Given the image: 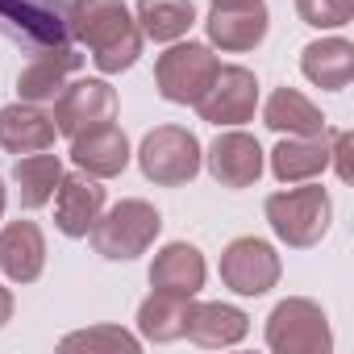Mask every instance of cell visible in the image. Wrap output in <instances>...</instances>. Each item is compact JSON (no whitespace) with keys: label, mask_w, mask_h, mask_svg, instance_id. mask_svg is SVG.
<instances>
[{"label":"cell","mask_w":354,"mask_h":354,"mask_svg":"<svg viewBox=\"0 0 354 354\" xmlns=\"http://www.w3.org/2000/svg\"><path fill=\"white\" fill-rule=\"evenodd\" d=\"M329 167V129L308 138H283L271 150V171L279 184H304Z\"/></svg>","instance_id":"20"},{"label":"cell","mask_w":354,"mask_h":354,"mask_svg":"<svg viewBox=\"0 0 354 354\" xmlns=\"http://www.w3.org/2000/svg\"><path fill=\"white\" fill-rule=\"evenodd\" d=\"M59 180H63V158H59V154H46V150L26 154V158H17V167H13V184H17L21 209H42V205H50Z\"/></svg>","instance_id":"24"},{"label":"cell","mask_w":354,"mask_h":354,"mask_svg":"<svg viewBox=\"0 0 354 354\" xmlns=\"http://www.w3.org/2000/svg\"><path fill=\"white\" fill-rule=\"evenodd\" d=\"M138 167L158 188H184L201 171V142L184 125H158L138 146Z\"/></svg>","instance_id":"4"},{"label":"cell","mask_w":354,"mask_h":354,"mask_svg":"<svg viewBox=\"0 0 354 354\" xmlns=\"http://www.w3.org/2000/svg\"><path fill=\"white\" fill-rule=\"evenodd\" d=\"M205 254L192 242H167L154 263H150V288L154 292H175V296H196L205 288Z\"/></svg>","instance_id":"17"},{"label":"cell","mask_w":354,"mask_h":354,"mask_svg":"<svg viewBox=\"0 0 354 354\" xmlns=\"http://www.w3.org/2000/svg\"><path fill=\"white\" fill-rule=\"evenodd\" d=\"M250 333V317L234 304H196L192 300V313H188V329L184 337H192L196 346L205 350H221V346H238L242 337Z\"/></svg>","instance_id":"19"},{"label":"cell","mask_w":354,"mask_h":354,"mask_svg":"<svg viewBox=\"0 0 354 354\" xmlns=\"http://www.w3.org/2000/svg\"><path fill=\"white\" fill-rule=\"evenodd\" d=\"M192 296H175V292H150L138 308V333L146 342H175L188 329Z\"/></svg>","instance_id":"23"},{"label":"cell","mask_w":354,"mask_h":354,"mask_svg":"<svg viewBox=\"0 0 354 354\" xmlns=\"http://www.w3.org/2000/svg\"><path fill=\"white\" fill-rule=\"evenodd\" d=\"M55 117L34 104V100H17V104H5L0 109V150L9 154H38V150H50L55 146Z\"/></svg>","instance_id":"16"},{"label":"cell","mask_w":354,"mask_h":354,"mask_svg":"<svg viewBox=\"0 0 354 354\" xmlns=\"http://www.w3.org/2000/svg\"><path fill=\"white\" fill-rule=\"evenodd\" d=\"M254 104H259V80H254V71L230 63V67H217L213 84L196 100V113L209 125H242V121L254 117Z\"/></svg>","instance_id":"9"},{"label":"cell","mask_w":354,"mask_h":354,"mask_svg":"<svg viewBox=\"0 0 354 354\" xmlns=\"http://www.w3.org/2000/svg\"><path fill=\"white\" fill-rule=\"evenodd\" d=\"M213 5H221V9H230V5H259V0H213Z\"/></svg>","instance_id":"30"},{"label":"cell","mask_w":354,"mask_h":354,"mask_svg":"<svg viewBox=\"0 0 354 354\" xmlns=\"http://www.w3.org/2000/svg\"><path fill=\"white\" fill-rule=\"evenodd\" d=\"M142 337L121 329V325H92L80 333H67L59 342V350H100V354H138Z\"/></svg>","instance_id":"26"},{"label":"cell","mask_w":354,"mask_h":354,"mask_svg":"<svg viewBox=\"0 0 354 354\" xmlns=\"http://www.w3.org/2000/svg\"><path fill=\"white\" fill-rule=\"evenodd\" d=\"M296 13L313 30H337L354 17V0H296Z\"/></svg>","instance_id":"27"},{"label":"cell","mask_w":354,"mask_h":354,"mask_svg":"<svg viewBox=\"0 0 354 354\" xmlns=\"http://www.w3.org/2000/svg\"><path fill=\"white\" fill-rule=\"evenodd\" d=\"M9 317H13V292H9L5 283H0V329L9 325Z\"/></svg>","instance_id":"29"},{"label":"cell","mask_w":354,"mask_h":354,"mask_svg":"<svg viewBox=\"0 0 354 354\" xmlns=\"http://www.w3.org/2000/svg\"><path fill=\"white\" fill-rule=\"evenodd\" d=\"M71 162L96 180H113L129 167V138L117 121H100L71 138Z\"/></svg>","instance_id":"14"},{"label":"cell","mask_w":354,"mask_h":354,"mask_svg":"<svg viewBox=\"0 0 354 354\" xmlns=\"http://www.w3.org/2000/svg\"><path fill=\"white\" fill-rule=\"evenodd\" d=\"M267 26H271V17L263 9V0H259V5H230V9L213 5L209 9V21H205L209 42L221 46L225 55H246V50L263 46Z\"/></svg>","instance_id":"15"},{"label":"cell","mask_w":354,"mask_h":354,"mask_svg":"<svg viewBox=\"0 0 354 354\" xmlns=\"http://www.w3.org/2000/svg\"><path fill=\"white\" fill-rule=\"evenodd\" d=\"M138 30L142 38L150 42H180L192 21H196V9L192 0H138Z\"/></svg>","instance_id":"25"},{"label":"cell","mask_w":354,"mask_h":354,"mask_svg":"<svg viewBox=\"0 0 354 354\" xmlns=\"http://www.w3.org/2000/svg\"><path fill=\"white\" fill-rule=\"evenodd\" d=\"M279 254L263 238H234L221 250V283L238 296H267L279 283Z\"/></svg>","instance_id":"8"},{"label":"cell","mask_w":354,"mask_h":354,"mask_svg":"<svg viewBox=\"0 0 354 354\" xmlns=\"http://www.w3.org/2000/svg\"><path fill=\"white\" fill-rule=\"evenodd\" d=\"M158 230H162V217H158L154 205H146V201H121V205H113L109 213H100L92 221L88 238H92V250L100 259L129 263V259H138V254H146L154 246Z\"/></svg>","instance_id":"3"},{"label":"cell","mask_w":354,"mask_h":354,"mask_svg":"<svg viewBox=\"0 0 354 354\" xmlns=\"http://www.w3.org/2000/svg\"><path fill=\"white\" fill-rule=\"evenodd\" d=\"M5 205H9V196H5V180H0V217H5Z\"/></svg>","instance_id":"31"},{"label":"cell","mask_w":354,"mask_h":354,"mask_svg":"<svg viewBox=\"0 0 354 354\" xmlns=\"http://www.w3.org/2000/svg\"><path fill=\"white\" fill-rule=\"evenodd\" d=\"M46 267V238L34 221H9L0 230V271L13 283H34Z\"/></svg>","instance_id":"18"},{"label":"cell","mask_w":354,"mask_h":354,"mask_svg":"<svg viewBox=\"0 0 354 354\" xmlns=\"http://www.w3.org/2000/svg\"><path fill=\"white\" fill-rule=\"evenodd\" d=\"M217 55L205 42H175L154 63V88L171 104H196L217 75Z\"/></svg>","instance_id":"6"},{"label":"cell","mask_w":354,"mask_h":354,"mask_svg":"<svg viewBox=\"0 0 354 354\" xmlns=\"http://www.w3.org/2000/svg\"><path fill=\"white\" fill-rule=\"evenodd\" d=\"M267 346L275 354H329L333 333L325 308L304 296L279 300L267 317Z\"/></svg>","instance_id":"5"},{"label":"cell","mask_w":354,"mask_h":354,"mask_svg":"<svg viewBox=\"0 0 354 354\" xmlns=\"http://www.w3.org/2000/svg\"><path fill=\"white\" fill-rule=\"evenodd\" d=\"M300 71L325 92H342L354 80V46L346 38H321L300 50Z\"/></svg>","instance_id":"21"},{"label":"cell","mask_w":354,"mask_h":354,"mask_svg":"<svg viewBox=\"0 0 354 354\" xmlns=\"http://www.w3.org/2000/svg\"><path fill=\"white\" fill-rule=\"evenodd\" d=\"M263 121H267V129L288 133V138L325 133L321 109H317L304 92H296V88H275V92L267 96V104H263Z\"/></svg>","instance_id":"22"},{"label":"cell","mask_w":354,"mask_h":354,"mask_svg":"<svg viewBox=\"0 0 354 354\" xmlns=\"http://www.w3.org/2000/svg\"><path fill=\"white\" fill-rule=\"evenodd\" d=\"M55 129L75 138L100 121H113L117 117V92L104 84V80H75L67 84L59 96H55Z\"/></svg>","instance_id":"10"},{"label":"cell","mask_w":354,"mask_h":354,"mask_svg":"<svg viewBox=\"0 0 354 354\" xmlns=\"http://www.w3.org/2000/svg\"><path fill=\"white\" fill-rule=\"evenodd\" d=\"M100 213H104V188H100L96 175H88V171L63 175L59 188H55V225H59V234L88 238V230Z\"/></svg>","instance_id":"11"},{"label":"cell","mask_w":354,"mask_h":354,"mask_svg":"<svg viewBox=\"0 0 354 354\" xmlns=\"http://www.w3.org/2000/svg\"><path fill=\"white\" fill-rule=\"evenodd\" d=\"M205 158H209V175L221 188H250L263 175V146H259V138H250L242 129L217 133V142L209 146Z\"/></svg>","instance_id":"13"},{"label":"cell","mask_w":354,"mask_h":354,"mask_svg":"<svg viewBox=\"0 0 354 354\" xmlns=\"http://www.w3.org/2000/svg\"><path fill=\"white\" fill-rule=\"evenodd\" d=\"M80 67H84V55H80L71 42L34 50V59H30V63L21 67V75H17V96H21V100H34V104H46V100H55V96L67 88V80H71Z\"/></svg>","instance_id":"12"},{"label":"cell","mask_w":354,"mask_h":354,"mask_svg":"<svg viewBox=\"0 0 354 354\" xmlns=\"http://www.w3.org/2000/svg\"><path fill=\"white\" fill-rule=\"evenodd\" d=\"M0 38L26 46L30 55L71 42L67 0H0Z\"/></svg>","instance_id":"7"},{"label":"cell","mask_w":354,"mask_h":354,"mask_svg":"<svg viewBox=\"0 0 354 354\" xmlns=\"http://www.w3.org/2000/svg\"><path fill=\"white\" fill-rule=\"evenodd\" d=\"M350 146H354L350 129H329V162L337 167V180H342V184H350V180H354V167H350Z\"/></svg>","instance_id":"28"},{"label":"cell","mask_w":354,"mask_h":354,"mask_svg":"<svg viewBox=\"0 0 354 354\" xmlns=\"http://www.w3.org/2000/svg\"><path fill=\"white\" fill-rule=\"evenodd\" d=\"M267 221L279 242H288L292 250H308L325 238L333 221V201L321 184L304 180L300 188H283L267 196Z\"/></svg>","instance_id":"2"},{"label":"cell","mask_w":354,"mask_h":354,"mask_svg":"<svg viewBox=\"0 0 354 354\" xmlns=\"http://www.w3.org/2000/svg\"><path fill=\"white\" fill-rule=\"evenodd\" d=\"M67 34L92 50V63L104 75L129 71L146 42L125 0H67Z\"/></svg>","instance_id":"1"}]
</instances>
